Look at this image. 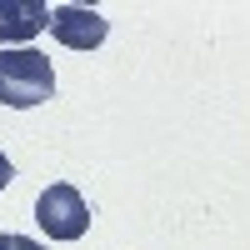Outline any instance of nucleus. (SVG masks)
<instances>
[{"label":"nucleus","instance_id":"1","mask_svg":"<svg viewBox=\"0 0 250 250\" xmlns=\"http://www.w3.org/2000/svg\"><path fill=\"white\" fill-rule=\"evenodd\" d=\"M55 95V70H50V55L40 50H5L0 55V100L10 110H30L40 100Z\"/></svg>","mask_w":250,"mask_h":250},{"label":"nucleus","instance_id":"2","mask_svg":"<svg viewBox=\"0 0 250 250\" xmlns=\"http://www.w3.org/2000/svg\"><path fill=\"white\" fill-rule=\"evenodd\" d=\"M35 220H40V230L50 240H80L90 230V205H85V195H80L70 180H55V185L40 190Z\"/></svg>","mask_w":250,"mask_h":250},{"label":"nucleus","instance_id":"3","mask_svg":"<svg viewBox=\"0 0 250 250\" xmlns=\"http://www.w3.org/2000/svg\"><path fill=\"white\" fill-rule=\"evenodd\" d=\"M50 5L45 0H0V45L5 50H25V40H35L50 25Z\"/></svg>","mask_w":250,"mask_h":250},{"label":"nucleus","instance_id":"4","mask_svg":"<svg viewBox=\"0 0 250 250\" xmlns=\"http://www.w3.org/2000/svg\"><path fill=\"white\" fill-rule=\"evenodd\" d=\"M105 30H110L105 15H95L85 5H55V15H50V35L65 50H95L105 40Z\"/></svg>","mask_w":250,"mask_h":250},{"label":"nucleus","instance_id":"5","mask_svg":"<svg viewBox=\"0 0 250 250\" xmlns=\"http://www.w3.org/2000/svg\"><path fill=\"white\" fill-rule=\"evenodd\" d=\"M0 250H45V245H40V240H30V235H0Z\"/></svg>","mask_w":250,"mask_h":250},{"label":"nucleus","instance_id":"6","mask_svg":"<svg viewBox=\"0 0 250 250\" xmlns=\"http://www.w3.org/2000/svg\"><path fill=\"white\" fill-rule=\"evenodd\" d=\"M10 175H15V170H10V155L0 150V195H5V185H10Z\"/></svg>","mask_w":250,"mask_h":250}]
</instances>
